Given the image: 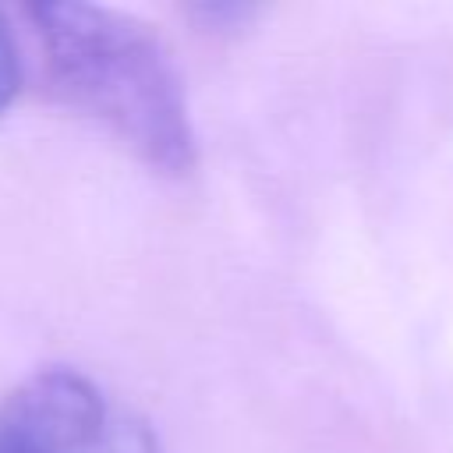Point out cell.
<instances>
[{
	"label": "cell",
	"instance_id": "cell-1",
	"mask_svg": "<svg viewBox=\"0 0 453 453\" xmlns=\"http://www.w3.org/2000/svg\"><path fill=\"white\" fill-rule=\"evenodd\" d=\"M25 21L57 99L106 127L149 170H195L198 131L184 74L149 21L88 0H32Z\"/></svg>",
	"mask_w": 453,
	"mask_h": 453
},
{
	"label": "cell",
	"instance_id": "cell-2",
	"mask_svg": "<svg viewBox=\"0 0 453 453\" xmlns=\"http://www.w3.org/2000/svg\"><path fill=\"white\" fill-rule=\"evenodd\" d=\"M0 453H163V442L92 375L50 365L4 393Z\"/></svg>",
	"mask_w": 453,
	"mask_h": 453
},
{
	"label": "cell",
	"instance_id": "cell-3",
	"mask_svg": "<svg viewBox=\"0 0 453 453\" xmlns=\"http://www.w3.org/2000/svg\"><path fill=\"white\" fill-rule=\"evenodd\" d=\"M25 81V60H21V46L18 35L11 28V18L0 11V117L14 106L18 92Z\"/></svg>",
	"mask_w": 453,
	"mask_h": 453
},
{
	"label": "cell",
	"instance_id": "cell-4",
	"mask_svg": "<svg viewBox=\"0 0 453 453\" xmlns=\"http://www.w3.org/2000/svg\"><path fill=\"white\" fill-rule=\"evenodd\" d=\"M191 14L198 18L202 28H209V32H226V28H244L248 18L255 14V7L223 0V4H198V7H191Z\"/></svg>",
	"mask_w": 453,
	"mask_h": 453
}]
</instances>
